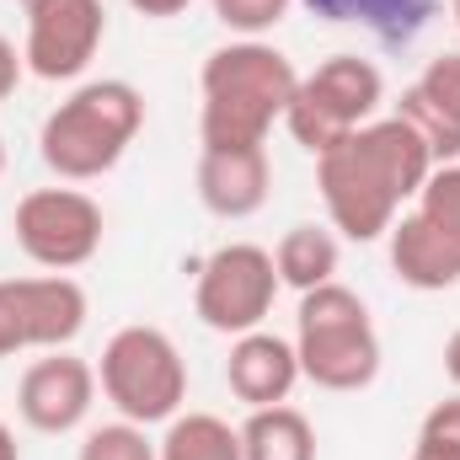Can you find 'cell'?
Returning a JSON list of instances; mask_svg holds the SVG:
<instances>
[{
	"label": "cell",
	"mask_w": 460,
	"mask_h": 460,
	"mask_svg": "<svg viewBox=\"0 0 460 460\" xmlns=\"http://www.w3.org/2000/svg\"><path fill=\"white\" fill-rule=\"evenodd\" d=\"M412 460H460V450H456V445H439V439H423V434H418Z\"/></svg>",
	"instance_id": "cell-26"
},
{
	"label": "cell",
	"mask_w": 460,
	"mask_h": 460,
	"mask_svg": "<svg viewBox=\"0 0 460 460\" xmlns=\"http://www.w3.org/2000/svg\"><path fill=\"white\" fill-rule=\"evenodd\" d=\"M423 439H439V445H456L460 450V396H450V402H439L429 418H423V429H418Z\"/></svg>",
	"instance_id": "cell-23"
},
{
	"label": "cell",
	"mask_w": 460,
	"mask_h": 460,
	"mask_svg": "<svg viewBox=\"0 0 460 460\" xmlns=\"http://www.w3.org/2000/svg\"><path fill=\"white\" fill-rule=\"evenodd\" d=\"M226 380L235 391V402L279 407V402H289V391L300 380V353H295V343H284L279 332H262V327L241 332L226 358Z\"/></svg>",
	"instance_id": "cell-14"
},
{
	"label": "cell",
	"mask_w": 460,
	"mask_h": 460,
	"mask_svg": "<svg viewBox=\"0 0 460 460\" xmlns=\"http://www.w3.org/2000/svg\"><path fill=\"white\" fill-rule=\"evenodd\" d=\"M161 460H241V429H230L215 412L172 418L161 439Z\"/></svg>",
	"instance_id": "cell-18"
},
{
	"label": "cell",
	"mask_w": 460,
	"mask_h": 460,
	"mask_svg": "<svg viewBox=\"0 0 460 460\" xmlns=\"http://www.w3.org/2000/svg\"><path fill=\"white\" fill-rule=\"evenodd\" d=\"M273 166L268 145H204L199 150V199L220 220H246L268 204Z\"/></svg>",
	"instance_id": "cell-13"
},
{
	"label": "cell",
	"mask_w": 460,
	"mask_h": 460,
	"mask_svg": "<svg viewBox=\"0 0 460 460\" xmlns=\"http://www.w3.org/2000/svg\"><path fill=\"white\" fill-rule=\"evenodd\" d=\"M380 97H385V81H380V70H375L369 59H358V54H332L327 65H316L311 75H300L284 123H289V134H295L311 155H322V150L338 145L343 134L364 128V123L375 118V108H380Z\"/></svg>",
	"instance_id": "cell-7"
},
{
	"label": "cell",
	"mask_w": 460,
	"mask_h": 460,
	"mask_svg": "<svg viewBox=\"0 0 460 460\" xmlns=\"http://www.w3.org/2000/svg\"><path fill=\"white\" fill-rule=\"evenodd\" d=\"M445 375L460 385V327L450 332V343H445Z\"/></svg>",
	"instance_id": "cell-27"
},
{
	"label": "cell",
	"mask_w": 460,
	"mask_h": 460,
	"mask_svg": "<svg viewBox=\"0 0 460 460\" xmlns=\"http://www.w3.org/2000/svg\"><path fill=\"white\" fill-rule=\"evenodd\" d=\"M92 402H97V369L86 358H75V353H59V348L49 358L27 364V375L16 385V412L38 434H70V429H81L86 412H92Z\"/></svg>",
	"instance_id": "cell-12"
},
{
	"label": "cell",
	"mask_w": 460,
	"mask_h": 460,
	"mask_svg": "<svg viewBox=\"0 0 460 460\" xmlns=\"http://www.w3.org/2000/svg\"><path fill=\"white\" fill-rule=\"evenodd\" d=\"M295 65L262 38L226 43L204 59V145H268V128L295 102Z\"/></svg>",
	"instance_id": "cell-2"
},
{
	"label": "cell",
	"mask_w": 460,
	"mask_h": 460,
	"mask_svg": "<svg viewBox=\"0 0 460 460\" xmlns=\"http://www.w3.org/2000/svg\"><path fill=\"white\" fill-rule=\"evenodd\" d=\"M305 11L338 27H369L385 49H402L434 22L439 0H305Z\"/></svg>",
	"instance_id": "cell-15"
},
{
	"label": "cell",
	"mask_w": 460,
	"mask_h": 460,
	"mask_svg": "<svg viewBox=\"0 0 460 460\" xmlns=\"http://www.w3.org/2000/svg\"><path fill=\"white\" fill-rule=\"evenodd\" d=\"M0 172H5V139H0Z\"/></svg>",
	"instance_id": "cell-30"
},
{
	"label": "cell",
	"mask_w": 460,
	"mask_h": 460,
	"mask_svg": "<svg viewBox=\"0 0 460 460\" xmlns=\"http://www.w3.org/2000/svg\"><path fill=\"white\" fill-rule=\"evenodd\" d=\"M128 5H134L139 16H155V22H166V16H182L193 0H128Z\"/></svg>",
	"instance_id": "cell-25"
},
{
	"label": "cell",
	"mask_w": 460,
	"mask_h": 460,
	"mask_svg": "<svg viewBox=\"0 0 460 460\" xmlns=\"http://www.w3.org/2000/svg\"><path fill=\"white\" fill-rule=\"evenodd\" d=\"M295 353H300V375L316 380L322 391H364L380 375V332L369 322V305L338 279L305 289Z\"/></svg>",
	"instance_id": "cell-4"
},
{
	"label": "cell",
	"mask_w": 460,
	"mask_h": 460,
	"mask_svg": "<svg viewBox=\"0 0 460 460\" xmlns=\"http://www.w3.org/2000/svg\"><path fill=\"white\" fill-rule=\"evenodd\" d=\"M22 5H32V0H22Z\"/></svg>",
	"instance_id": "cell-31"
},
{
	"label": "cell",
	"mask_w": 460,
	"mask_h": 460,
	"mask_svg": "<svg viewBox=\"0 0 460 460\" xmlns=\"http://www.w3.org/2000/svg\"><path fill=\"white\" fill-rule=\"evenodd\" d=\"M418 86H423L429 97H439L445 108H456L460 113V54H439V59H429V70L418 75Z\"/></svg>",
	"instance_id": "cell-22"
},
{
	"label": "cell",
	"mask_w": 460,
	"mask_h": 460,
	"mask_svg": "<svg viewBox=\"0 0 460 460\" xmlns=\"http://www.w3.org/2000/svg\"><path fill=\"white\" fill-rule=\"evenodd\" d=\"M391 235V268L407 289H450L460 284V166H434Z\"/></svg>",
	"instance_id": "cell-6"
},
{
	"label": "cell",
	"mask_w": 460,
	"mask_h": 460,
	"mask_svg": "<svg viewBox=\"0 0 460 460\" xmlns=\"http://www.w3.org/2000/svg\"><path fill=\"white\" fill-rule=\"evenodd\" d=\"M273 268H279V284H289L300 295L322 289L338 273V235L322 226H289L284 241L273 246Z\"/></svg>",
	"instance_id": "cell-17"
},
{
	"label": "cell",
	"mask_w": 460,
	"mask_h": 460,
	"mask_svg": "<svg viewBox=\"0 0 460 460\" xmlns=\"http://www.w3.org/2000/svg\"><path fill=\"white\" fill-rule=\"evenodd\" d=\"M241 460H316V429L300 407H252L241 423Z\"/></svg>",
	"instance_id": "cell-16"
},
{
	"label": "cell",
	"mask_w": 460,
	"mask_h": 460,
	"mask_svg": "<svg viewBox=\"0 0 460 460\" xmlns=\"http://www.w3.org/2000/svg\"><path fill=\"white\" fill-rule=\"evenodd\" d=\"M86 327V289L65 273L0 279V358L22 348H65Z\"/></svg>",
	"instance_id": "cell-10"
},
{
	"label": "cell",
	"mask_w": 460,
	"mask_h": 460,
	"mask_svg": "<svg viewBox=\"0 0 460 460\" xmlns=\"http://www.w3.org/2000/svg\"><path fill=\"white\" fill-rule=\"evenodd\" d=\"M22 70H27V59L16 54V43H11V38H0V102H5L11 92H16Z\"/></svg>",
	"instance_id": "cell-24"
},
{
	"label": "cell",
	"mask_w": 460,
	"mask_h": 460,
	"mask_svg": "<svg viewBox=\"0 0 460 460\" xmlns=\"http://www.w3.org/2000/svg\"><path fill=\"white\" fill-rule=\"evenodd\" d=\"M439 161L407 118H369L316 155V188L332 230L348 241H380L396 226L402 204L418 199Z\"/></svg>",
	"instance_id": "cell-1"
},
{
	"label": "cell",
	"mask_w": 460,
	"mask_h": 460,
	"mask_svg": "<svg viewBox=\"0 0 460 460\" xmlns=\"http://www.w3.org/2000/svg\"><path fill=\"white\" fill-rule=\"evenodd\" d=\"M289 5H295V0H215V16L226 22L230 32L257 38V32L279 27V22L289 16Z\"/></svg>",
	"instance_id": "cell-21"
},
{
	"label": "cell",
	"mask_w": 460,
	"mask_h": 460,
	"mask_svg": "<svg viewBox=\"0 0 460 460\" xmlns=\"http://www.w3.org/2000/svg\"><path fill=\"white\" fill-rule=\"evenodd\" d=\"M81 460H161V450L145 439V429L139 423H102V429H92L86 434V445H81Z\"/></svg>",
	"instance_id": "cell-20"
},
{
	"label": "cell",
	"mask_w": 460,
	"mask_h": 460,
	"mask_svg": "<svg viewBox=\"0 0 460 460\" xmlns=\"http://www.w3.org/2000/svg\"><path fill=\"white\" fill-rule=\"evenodd\" d=\"M11 230H16V246L38 268L70 273V268L92 262L102 246V204L86 199L81 188H32L16 204Z\"/></svg>",
	"instance_id": "cell-9"
},
{
	"label": "cell",
	"mask_w": 460,
	"mask_h": 460,
	"mask_svg": "<svg viewBox=\"0 0 460 460\" xmlns=\"http://www.w3.org/2000/svg\"><path fill=\"white\" fill-rule=\"evenodd\" d=\"M97 380H102L108 402L139 429L172 423L188 396V364L161 327H118L102 348Z\"/></svg>",
	"instance_id": "cell-5"
},
{
	"label": "cell",
	"mask_w": 460,
	"mask_h": 460,
	"mask_svg": "<svg viewBox=\"0 0 460 460\" xmlns=\"http://www.w3.org/2000/svg\"><path fill=\"white\" fill-rule=\"evenodd\" d=\"M139 128H145V97L128 81H86L75 97H65L43 118L38 150L54 177L92 182L123 161Z\"/></svg>",
	"instance_id": "cell-3"
},
{
	"label": "cell",
	"mask_w": 460,
	"mask_h": 460,
	"mask_svg": "<svg viewBox=\"0 0 460 460\" xmlns=\"http://www.w3.org/2000/svg\"><path fill=\"white\" fill-rule=\"evenodd\" d=\"M0 460H22V450H16V434L0 423Z\"/></svg>",
	"instance_id": "cell-28"
},
{
	"label": "cell",
	"mask_w": 460,
	"mask_h": 460,
	"mask_svg": "<svg viewBox=\"0 0 460 460\" xmlns=\"http://www.w3.org/2000/svg\"><path fill=\"white\" fill-rule=\"evenodd\" d=\"M450 16H456V27H460V0H450Z\"/></svg>",
	"instance_id": "cell-29"
},
{
	"label": "cell",
	"mask_w": 460,
	"mask_h": 460,
	"mask_svg": "<svg viewBox=\"0 0 460 460\" xmlns=\"http://www.w3.org/2000/svg\"><path fill=\"white\" fill-rule=\"evenodd\" d=\"M108 38L102 0H32L27 5V70L38 81H75Z\"/></svg>",
	"instance_id": "cell-11"
},
{
	"label": "cell",
	"mask_w": 460,
	"mask_h": 460,
	"mask_svg": "<svg viewBox=\"0 0 460 460\" xmlns=\"http://www.w3.org/2000/svg\"><path fill=\"white\" fill-rule=\"evenodd\" d=\"M396 118H407V123L423 134V145H429V155H434L439 166L460 161V113H456V108H445L439 97H429L418 81L402 92V108H396Z\"/></svg>",
	"instance_id": "cell-19"
},
{
	"label": "cell",
	"mask_w": 460,
	"mask_h": 460,
	"mask_svg": "<svg viewBox=\"0 0 460 460\" xmlns=\"http://www.w3.org/2000/svg\"><path fill=\"white\" fill-rule=\"evenodd\" d=\"M273 295H279V268H273V252L252 246V241H230L220 252H209V262L199 268V284H193V311L209 332H257L262 316L273 311Z\"/></svg>",
	"instance_id": "cell-8"
}]
</instances>
